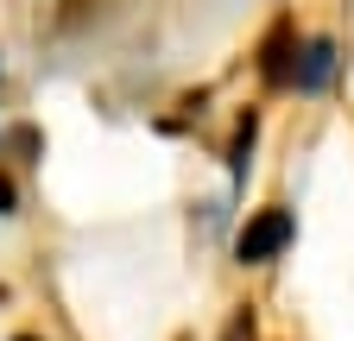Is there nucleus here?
Masks as SVG:
<instances>
[{"mask_svg":"<svg viewBox=\"0 0 354 341\" xmlns=\"http://www.w3.org/2000/svg\"><path fill=\"white\" fill-rule=\"evenodd\" d=\"M291 234H297V215H291V208H259V215L234 234V260L241 266H272L279 253L291 246Z\"/></svg>","mask_w":354,"mask_h":341,"instance_id":"obj_1","label":"nucleus"},{"mask_svg":"<svg viewBox=\"0 0 354 341\" xmlns=\"http://www.w3.org/2000/svg\"><path fill=\"white\" fill-rule=\"evenodd\" d=\"M291 70H297V26L279 19L259 38V82L266 89H291Z\"/></svg>","mask_w":354,"mask_h":341,"instance_id":"obj_2","label":"nucleus"},{"mask_svg":"<svg viewBox=\"0 0 354 341\" xmlns=\"http://www.w3.org/2000/svg\"><path fill=\"white\" fill-rule=\"evenodd\" d=\"M335 38H310L304 45V57H297V70H291V89L297 95H323L329 89V76H335Z\"/></svg>","mask_w":354,"mask_h":341,"instance_id":"obj_3","label":"nucleus"},{"mask_svg":"<svg viewBox=\"0 0 354 341\" xmlns=\"http://www.w3.org/2000/svg\"><path fill=\"white\" fill-rule=\"evenodd\" d=\"M253 139H259V114H247L234 126V146H228V170H234V184H247V170H253Z\"/></svg>","mask_w":354,"mask_h":341,"instance_id":"obj_4","label":"nucleus"},{"mask_svg":"<svg viewBox=\"0 0 354 341\" xmlns=\"http://www.w3.org/2000/svg\"><path fill=\"white\" fill-rule=\"evenodd\" d=\"M221 341H259V329H253V310H241L228 329H221Z\"/></svg>","mask_w":354,"mask_h":341,"instance_id":"obj_5","label":"nucleus"},{"mask_svg":"<svg viewBox=\"0 0 354 341\" xmlns=\"http://www.w3.org/2000/svg\"><path fill=\"white\" fill-rule=\"evenodd\" d=\"M0 215H13V184L0 177Z\"/></svg>","mask_w":354,"mask_h":341,"instance_id":"obj_6","label":"nucleus"}]
</instances>
